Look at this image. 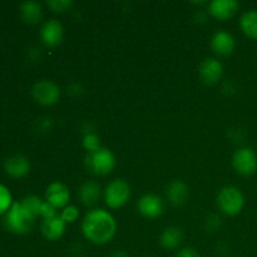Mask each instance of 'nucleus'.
Wrapping results in <instances>:
<instances>
[{
    "label": "nucleus",
    "mask_w": 257,
    "mask_h": 257,
    "mask_svg": "<svg viewBox=\"0 0 257 257\" xmlns=\"http://www.w3.org/2000/svg\"><path fill=\"white\" fill-rule=\"evenodd\" d=\"M117 225L109 212L104 210H93L85 215L82 223L84 237L95 245L109 242L115 235Z\"/></svg>",
    "instance_id": "1"
},
{
    "label": "nucleus",
    "mask_w": 257,
    "mask_h": 257,
    "mask_svg": "<svg viewBox=\"0 0 257 257\" xmlns=\"http://www.w3.org/2000/svg\"><path fill=\"white\" fill-rule=\"evenodd\" d=\"M34 220L35 218L27 212L22 203L14 202L4 215V226L10 232L24 235L32 230Z\"/></svg>",
    "instance_id": "2"
},
{
    "label": "nucleus",
    "mask_w": 257,
    "mask_h": 257,
    "mask_svg": "<svg viewBox=\"0 0 257 257\" xmlns=\"http://www.w3.org/2000/svg\"><path fill=\"white\" fill-rule=\"evenodd\" d=\"M217 205L220 210L227 216H236L245 206L243 193L235 186H226L218 192Z\"/></svg>",
    "instance_id": "3"
},
{
    "label": "nucleus",
    "mask_w": 257,
    "mask_h": 257,
    "mask_svg": "<svg viewBox=\"0 0 257 257\" xmlns=\"http://www.w3.org/2000/svg\"><path fill=\"white\" fill-rule=\"evenodd\" d=\"M85 167L93 175L104 176L113 171L115 166L114 155L107 148L100 147L95 152H89L85 156Z\"/></svg>",
    "instance_id": "4"
},
{
    "label": "nucleus",
    "mask_w": 257,
    "mask_h": 257,
    "mask_svg": "<svg viewBox=\"0 0 257 257\" xmlns=\"http://www.w3.org/2000/svg\"><path fill=\"white\" fill-rule=\"evenodd\" d=\"M131 197V187L125 181L114 180L105 187L104 200L108 207L119 208L127 203Z\"/></svg>",
    "instance_id": "5"
},
{
    "label": "nucleus",
    "mask_w": 257,
    "mask_h": 257,
    "mask_svg": "<svg viewBox=\"0 0 257 257\" xmlns=\"http://www.w3.org/2000/svg\"><path fill=\"white\" fill-rule=\"evenodd\" d=\"M232 166L236 172L242 176H251L257 171V155L250 147L238 148L232 157Z\"/></svg>",
    "instance_id": "6"
},
{
    "label": "nucleus",
    "mask_w": 257,
    "mask_h": 257,
    "mask_svg": "<svg viewBox=\"0 0 257 257\" xmlns=\"http://www.w3.org/2000/svg\"><path fill=\"white\" fill-rule=\"evenodd\" d=\"M32 95L39 104L53 105L59 99L60 90L58 85L50 80H40L33 85Z\"/></svg>",
    "instance_id": "7"
},
{
    "label": "nucleus",
    "mask_w": 257,
    "mask_h": 257,
    "mask_svg": "<svg viewBox=\"0 0 257 257\" xmlns=\"http://www.w3.org/2000/svg\"><path fill=\"white\" fill-rule=\"evenodd\" d=\"M223 75V65L215 58H207L200 65V77L206 84H216Z\"/></svg>",
    "instance_id": "8"
},
{
    "label": "nucleus",
    "mask_w": 257,
    "mask_h": 257,
    "mask_svg": "<svg viewBox=\"0 0 257 257\" xmlns=\"http://www.w3.org/2000/svg\"><path fill=\"white\" fill-rule=\"evenodd\" d=\"M165 210L163 201L156 195H146L138 201V211L147 218L160 217Z\"/></svg>",
    "instance_id": "9"
},
{
    "label": "nucleus",
    "mask_w": 257,
    "mask_h": 257,
    "mask_svg": "<svg viewBox=\"0 0 257 257\" xmlns=\"http://www.w3.org/2000/svg\"><path fill=\"white\" fill-rule=\"evenodd\" d=\"M63 30L62 24L57 20H49V22L44 23V25L40 29V38H42L43 43L47 47H57L62 43L63 40Z\"/></svg>",
    "instance_id": "10"
},
{
    "label": "nucleus",
    "mask_w": 257,
    "mask_h": 257,
    "mask_svg": "<svg viewBox=\"0 0 257 257\" xmlns=\"http://www.w3.org/2000/svg\"><path fill=\"white\" fill-rule=\"evenodd\" d=\"M238 3L236 0H213L208 5V12L218 20H227L237 13Z\"/></svg>",
    "instance_id": "11"
},
{
    "label": "nucleus",
    "mask_w": 257,
    "mask_h": 257,
    "mask_svg": "<svg viewBox=\"0 0 257 257\" xmlns=\"http://www.w3.org/2000/svg\"><path fill=\"white\" fill-rule=\"evenodd\" d=\"M235 38L227 32H217L211 38V48L218 55H230L235 50Z\"/></svg>",
    "instance_id": "12"
},
{
    "label": "nucleus",
    "mask_w": 257,
    "mask_h": 257,
    "mask_svg": "<svg viewBox=\"0 0 257 257\" xmlns=\"http://www.w3.org/2000/svg\"><path fill=\"white\" fill-rule=\"evenodd\" d=\"M69 197V190H68L67 186L60 182H53L52 185H49V187L47 188V192H45L47 202L54 206L55 208L67 206Z\"/></svg>",
    "instance_id": "13"
},
{
    "label": "nucleus",
    "mask_w": 257,
    "mask_h": 257,
    "mask_svg": "<svg viewBox=\"0 0 257 257\" xmlns=\"http://www.w3.org/2000/svg\"><path fill=\"white\" fill-rule=\"evenodd\" d=\"M4 170L10 177L22 178L27 176L30 171V163L24 156H12L4 162Z\"/></svg>",
    "instance_id": "14"
},
{
    "label": "nucleus",
    "mask_w": 257,
    "mask_h": 257,
    "mask_svg": "<svg viewBox=\"0 0 257 257\" xmlns=\"http://www.w3.org/2000/svg\"><path fill=\"white\" fill-rule=\"evenodd\" d=\"M43 236L49 241H57L63 236L65 230V222L60 216H55L53 218L43 220L40 226Z\"/></svg>",
    "instance_id": "15"
},
{
    "label": "nucleus",
    "mask_w": 257,
    "mask_h": 257,
    "mask_svg": "<svg viewBox=\"0 0 257 257\" xmlns=\"http://www.w3.org/2000/svg\"><path fill=\"white\" fill-rule=\"evenodd\" d=\"M190 191L182 181H173L167 190V197L170 202L175 206H182L187 202Z\"/></svg>",
    "instance_id": "16"
},
{
    "label": "nucleus",
    "mask_w": 257,
    "mask_h": 257,
    "mask_svg": "<svg viewBox=\"0 0 257 257\" xmlns=\"http://www.w3.org/2000/svg\"><path fill=\"white\" fill-rule=\"evenodd\" d=\"M20 17L28 24H37L42 19V7L39 3L28 0L20 4Z\"/></svg>",
    "instance_id": "17"
},
{
    "label": "nucleus",
    "mask_w": 257,
    "mask_h": 257,
    "mask_svg": "<svg viewBox=\"0 0 257 257\" xmlns=\"http://www.w3.org/2000/svg\"><path fill=\"white\" fill-rule=\"evenodd\" d=\"M79 197H80V201H82L83 205L94 206L100 198L99 185L95 182H90V181L85 182L84 185L80 187Z\"/></svg>",
    "instance_id": "18"
},
{
    "label": "nucleus",
    "mask_w": 257,
    "mask_h": 257,
    "mask_svg": "<svg viewBox=\"0 0 257 257\" xmlns=\"http://www.w3.org/2000/svg\"><path fill=\"white\" fill-rule=\"evenodd\" d=\"M240 27L246 37L257 40V9L243 13L240 19Z\"/></svg>",
    "instance_id": "19"
},
{
    "label": "nucleus",
    "mask_w": 257,
    "mask_h": 257,
    "mask_svg": "<svg viewBox=\"0 0 257 257\" xmlns=\"http://www.w3.org/2000/svg\"><path fill=\"white\" fill-rule=\"evenodd\" d=\"M182 240H183V232L181 228L168 227L166 228V230L162 232V235H161L160 242L165 248L173 250V248H177L178 246L182 243Z\"/></svg>",
    "instance_id": "20"
},
{
    "label": "nucleus",
    "mask_w": 257,
    "mask_h": 257,
    "mask_svg": "<svg viewBox=\"0 0 257 257\" xmlns=\"http://www.w3.org/2000/svg\"><path fill=\"white\" fill-rule=\"evenodd\" d=\"M20 203L27 210V212L34 218L40 216V208H42L43 201L39 197H37V196H27L24 200L20 201Z\"/></svg>",
    "instance_id": "21"
},
{
    "label": "nucleus",
    "mask_w": 257,
    "mask_h": 257,
    "mask_svg": "<svg viewBox=\"0 0 257 257\" xmlns=\"http://www.w3.org/2000/svg\"><path fill=\"white\" fill-rule=\"evenodd\" d=\"M13 197L10 191L0 183V216L5 215L13 206Z\"/></svg>",
    "instance_id": "22"
},
{
    "label": "nucleus",
    "mask_w": 257,
    "mask_h": 257,
    "mask_svg": "<svg viewBox=\"0 0 257 257\" xmlns=\"http://www.w3.org/2000/svg\"><path fill=\"white\" fill-rule=\"evenodd\" d=\"M83 147L89 152H95L100 148V142L99 138L95 133H87L83 138Z\"/></svg>",
    "instance_id": "23"
},
{
    "label": "nucleus",
    "mask_w": 257,
    "mask_h": 257,
    "mask_svg": "<svg viewBox=\"0 0 257 257\" xmlns=\"http://www.w3.org/2000/svg\"><path fill=\"white\" fill-rule=\"evenodd\" d=\"M47 4L55 13H65L73 7V3L70 0H49Z\"/></svg>",
    "instance_id": "24"
},
{
    "label": "nucleus",
    "mask_w": 257,
    "mask_h": 257,
    "mask_svg": "<svg viewBox=\"0 0 257 257\" xmlns=\"http://www.w3.org/2000/svg\"><path fill=\"white\" fill-rule=\"evenodd\" d=\"M60 217L63 218L65 223L67 222H75L79 217V211L75 206H68L63 210V212L60 213Z\"/></svg>",
    "instance_id": "25"
},
{
    "label": "nucleus",
    "mask_w": 257,
    "mask_h": 257,
    "mask_svg": "<svg viewBox=\"0 0 257 257\" xmlns=\"http://www.w3.org/2000/svg\"><path fill=\"white\" fill-rule=\"evenodd\" d=\"M55 210H57V208H55L54 206L50 205L49 202H47V201H45V202H43L42 208H40V216H42L44 220L53 218V217H55V216H58L57 211Z\"/></svg>",
    "instance_id": "26"
},
{
    "label": "nucleus",
    "mask_w": 257,
    "mask_h": 257,
    "mask_svg": "<svg viewBox=\"0 0 257 257\" xmlns=\"http://www.w3.org/2000/svg\"><path fill=\"white\" fill-rule=\"evenodd\" d=\"M177 257H201V255L195 250V248L186 247L182 248V250L177 253Z\"/></svg>",
    "instance_id": "27"
},
{
    "label": "nucleus",
    "mask_w": 257,
    "mask_h": 257,
    "mask_svg": "<svg viewBox=\"0 0 257 257\" xmlns=\"http://www.w3.org/2000/svg\"><path fill=\"white\" fill-rule=\"evenodd\" d=\"M110 257H130V255L127 252H124V251H118V252L113 253Z\"/></svg>",
    "instance_id": "28"
}]
</instances>
